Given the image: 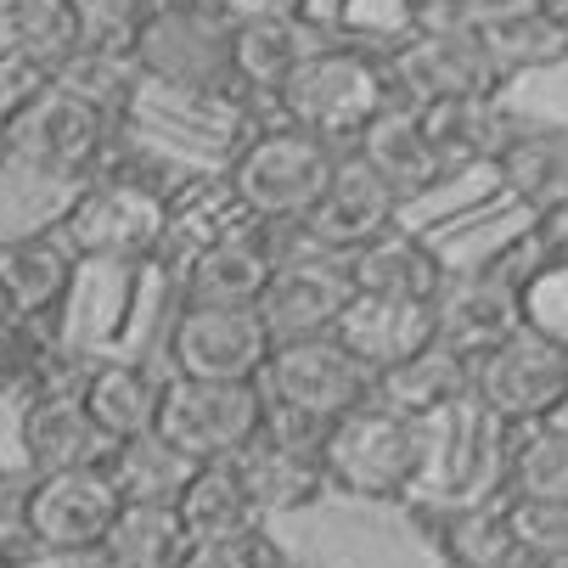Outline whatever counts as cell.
<instances>
[{"label": "cell", "instance_id": "cell-1", "mask_svg": "<svg viewBox=\"0 0 568 568\" xmlns=\"http://www.w3.org/2000/svg\"><path fill=\"white\" fill-rule=\"evenodd\" d=\"M428 462V423L394 412L383 399H366L344 412L321 439V473L327 490H349L361 501H394L417 484Z\"/></svg>", "mask_w": 568, "mask_h": 568}, {"label": "cell", "instance_id": "cell-2", "mask_svg": "<svg viewBox=\"0 0 568 568\" xmlns=\"http://www.w3.org/2000/svg\"><path fill=\"white\" fill-rule=\"evenodd\" d=\"M124 45L141 79H158V85L186 97H236L231 23L209 0H158Z\"/></svg>", "mask_w": 568, "mask_h": 568}, {"label": "cell", "instance_id": "cell-3", "mask_svg": "<svg viewBox=\"0 0 568 568\" xmlns=\"http://www.w3.org/2000/svg\"><path fill=\"white\" fill-rule=\"evenodd\" d=\"M170 231V192H158L135 175H91L73 186L68 209L51 220V236L68 260H146L164 248Z\"/></svg>", "mask_w": 568, "mask_h": 568}, {"label": "cell", "instance_id": "cell-4", "mask_svg": "<svg viewBox=\"0 0 568 568\" xmlns=\"http://www.w3.org/2000/svg\"><path fill=\"white\" fill-rule=\"evenodd\" d=\"M276 108H282L287 130H304L327 146H338V141L355 146V135L377 113H388L383 62H372L355 45H321L287 73V85L276 91Z\"/></svg>", "mask_w": 568, "mask_h": 568}, {"label": "cell", "instance_id": "cell-5", "mask_svg": "<svg viewBox=\"0 0 568 568\" xmlns=\"http://www.w3.org/2000/svg\"><path fill=\"white\" fill-rule=\"evenodd\" d=\"M333 164H338V146L282 124V130L254 135L248 146L236 152V164L225 170V186H231V197L242 203L248 220L298 225L315 209L321 186L333 181Z\"/></svg>", "mask_w": 568, "mask_h": 568}, {"label": "cell", "instance_id": "cell-6", "mask_svg": "<svg viewBox=\"0 0 568 568\" xmlns=\"http://www.w3.org/2000/svg\"><path fill=\"white\" fill-rule=\"evenodd\" d=\"M540 260L546 254L524 236V242H513V248L490 254L478 271L450 276L445 293L434 298V344L462 355V361H478L501 338H513L518 333V287Z\"/></svg>", "mask_w": 568, "mask_h": 568}, {"label": "cell", "instance_id": "cell-7", "mask_svg": "<svg viewBox=\"0 0 568 568\" xmlns=\"http://www.w3.org/2000/svg\"><path fill=\"white\" fill-rule=\"evenodd\" d=\"M108 130L113 119H102L97 108H85L79 97H68L62 85H51L0 130V152L34 181H57V186H85L108 152Z\"/></svg>", "mask_w": 568, "mask_h": 568}, {"label": "cell", "instance_id": "cell-8", "mask_svg": "<svg viewBox=\"0 0 568 568\" xmlns=\"http://www.w3.org/2000/svg\"><path fill=\"white\" fill-rule=\"evenodd\" d=\"M265 423V388L260 383H192L170 377L158 394L152 434L170 450H181L192 467L231 462Z\"/></svg>", "mask_w": 568, "mask_h": 568}, {"label": "cell", "instance_id": "cell-9", "mask_svg": "<svg viewBox=\"0 0 568 568\" xmlns=\"http://www.w3.org/2000/svg\"><path fill=\"white\" fill-rule=\"evenodd\" d=\"M175 377L192 383H260L271 361V333L254 304H186L170 333Z\"/></svg>", "mask_w": 568, "mask_h": 568}, {"label": "cell", "instance_id": "cell-10", "mask_svg": "<svg viewBox=\"0 0 568 568\" xmlns=\"http://www.w3.org/2000/svg\"><path fill=\"white\" fill-rule=\"evenodd\" d=\"M260 388L271 405H287V412H304L315 423H338L344 412L372 399V372L349 361L338 338H298L271 349Z\"/></svg>", "mask_w": 568, "mask_h": 568}, {"label": "cell", "instance_id": "cell-11", "mask_svg": "<svg viewBox=\"0 0 568 568\" xmlns=\"http://www.w3.org/2000/svg\"><path fill=\"white\" fill-rule=\"evenodd\" d=\"M383 85H388V108H428V102L507 91L478 34H412L394 51V62H383Z\"/></svg>", "mask_w": 568, "mask_h": 568}, {"label": "cell", "instance_id": "cell-12", "mask_svg": "<svg viewBox=\"0 0 568 568\" xmlns=\"http://www.w3.org/2000/svg\"><path fill=\"white\" fill-rule=\"evenodd\" d=\"M562 388H568V349H557L524 327L513 338H501L490 355L473 361V394L507 428L546 423V412L562 399Z\"/></svg>", "mask_w": 568, "mask_h": 568}, {"label": "cell", "instance_id": "cell-13", "mask_svg": "<svg viewBox=\"0 0 568 568\" xmlns=\"http://www.w3.org/2000/svg\"><path fill=\"white\" fill-rule=\"evenodd\" d=\"M394 220H399V197L361 164L355 152H338L333 181L321 186L315 209L298 220V236H304V248L321 254V260H349V254L366 248L372 236H383Z\"/></svg>", "mask_w": 568, "mask_h": 568}, {"label": "cell", "instance_id": "cell-14", "mask_svg": "<svg viewBox=\"0 0 568 568\" xmlns=\"http://www.w3.org/2000/svg\"><path fill=\"white\" fill-rule=\"evenodd\" d=\"M349 271L344 260H321V254H293V260H276L265 293H260V321L271 333V349L276 344H298V338H333L338 315L349 304Z\"/></svg>", "mask_w": 568, "mask_h": 568}, {"label": "cell", "instance_id": "cell-15", "mask_svg": "<svg viewBox=\"0 0 568 568\" xmlns=\"http://www.w3.org/2000/svg\"><path fill=\"white\" fill-rule=\"evenodd\" d=\"M119 496L102 467L85 473H51L34 478V507H29V535L34 557H85L119 518Z\"/></svg>", "mask_w": 568, "mask_h": 568}, {"label": "cell", "instance_id": "cell-16", "mask_svg": "<svg viewBox=\"0 0 568 568\" xmlns=\"http://www.w3.org/2000/svg\"><path fill=\"white\" fill-rule=\"evenodd\" d=\"M18 450H23V467L34 478H51V473L102 467L113 445L91 423V412L79 405L73 388H34V399L18 417Z\"/></svg>", "mask_w": 568, "mask_h": 568}, {"label": "cell", "instance_id": "cell-17", "mask_svg": "<svg viewBox=\"0 0 568 568\" xmlns=\"http://www.w3.org/2000/svg\"><path fill=\"white\" fill-rule=\"evenodd\" d=\"M490 170L524 214H535L546 225L562 220L568 214V124L513 113V135Z\"/></svg>", "mask_w": 568, "mask_h": 568}, {"label": "cell", "instance_id": "cell-18", "mask_svg": "<svg viewBox=\"0 0 568 568\" xmlns=\"http://www.w3.org/2000/svg\"><path fill=\"white\" fill-rule=\"evenodd\" d=\"M333 338L349 349V361H361L372 377L417 361L434 344V304H405V298H372V293H349Z\"/></svg>", "mask_w": 568, "mask_h": 568}, {"label": "cell", "instance_id": "cell-19", "mask_svg": "<svg viewBox=\"0 0 568 568\" xmlns=\"http://www.w3.org/2000/svg\"><path fill=\"white\" fill-rule=\"evenodd\" d=\"M344 271H349V287L355 293L405 298V304H434L445 293V282H450L439 248H434V242H423L417 231H405L399 220L383 236H372L361 254H349Z\"/></svg>", "mask_w": 568, "mask_h": 568}, {"label": "cell", "instance_id": "cell-20", "mask_svg": "<svg viewBox=\"0 0 568 568\" xmlns=\"http://www.w3.org/2000/svg\"><path fill=\"white\" fill-rule=\"evenodd\" d=\"M276 260L282 254L271 248V225H242L186 260V304H260Z\"/></svg>", "mask_w": 568, "mask_h": 568}, {"label": "cell", "instance_id": "cell-21", "mask_svg": "<svg viewBox=\"0 0 568 568\" xmlns=\"http://www.w3.org/2000/svg\"><path fill=\"white\" fill-rule=\"evenodd\" d=\"M231 473L242 484L248 507L265 518H287V513H304L327 496V473H321V456H304V450H287L276 445L271 434H254L231 456Z\"/></svg>", "mask_w": 568, "mask_h": 568}, {"label": "cell", "instance_id": "cell-22", "mask_svg": "<svg viewBox=\"0 0 568 568\" xmlns=\"http://www.w3.org/2000/svg\"><path fill=\"white\" fill-rule=\"evenodd\" d=\"M361 164L399 197V209L405 203H417V197H428L439 181H445V164L434 158V146H428V135L417 130V113L412 108H388V113H377L361 135H355V146H349Z\"/></svg>", "mask_w": 568, "mask_h": 568}, {"label": "cell", "instance_id": "cell-23", "mask_svg": "<svg viewBox=\"0 0 568 568\" xmlns=\"http://www.w3.org/2000/svg\"><path fill=\"white\" fill-rule=\"evenodd\" d=\"M412 113H417V130L428 135L434 158L445 164V175L473 170V164H496L513 135V113L501 108V97H456V102H428Z\"/></svg>", "mask_w": 568, "mask_h": 568}, {"label": "cell", "instance_id": "cell-24", "mask_svg": "<svg viewBox=\"0 0 568 568\" xmlns=\"http://www.w3.org/2000/svg\"><path fill=\"white\" fill-rule=\"evenodd\" d=\"M73 260L51 231H23L0 242V298L12 321H40L73 293Z\"/></svg>", "mask_w": 568, "mask_h": 568}, {"label": "cell", "instance_id": "cell-25", "mask_svg": "<svg viewBox=\"0 0 568 568\" xmlns=\"http://www.w3.org/2000/svg\"><path fill=\"white\" fill-rule=\"evenodd\" d=\"M73 394L91 412V423L108 434V445H124V439L152 434L164 383H158L141 361H102V366H91L85 377L73 383Z\"/></svg>", "mask_w": 568, "mask_h": 568}, {"label": "cell", "instance_id": "cell-26", "mask_svg": "<svg viewBox=\"0 0 568 568\" xmlns=\"http://www.w3.org/2000/svg\"><path fill=\"white\" fill-rule=\"evenodd\" d=\"M473 34H478L484 57H490V68L501 73V85H513L518 73H540V68L568 62V40L557 34V23L535 7V0H496L490 18Z\"/></svg>", "mask_w": 568, "mask_h": 568}, {"label": "cell", "instance_id": "cell-27", "mask_svg": "<svg viewBox=\"0 0 568 568\" xmlns=\"http://www.w3.org/2000/svg\"><path fill=\"white\" fill-rule=\"evenodd\" d=\"M85 23H79L73 0H0V57L29 62L45 79L85 45Z\"/></svg>", "mask_w": 568, "mask_h": 568}, {"label": "cell", "instance_id": "cell-28", "mask_svg": "<svg viewBox=\"0 0 568 568\" xmlns=\"http://www.w3.org/2000/svg\"><path fill=\"white\" fill-rule=\"evenodd\" d=\"M108 484H113V496L124 507H158V513H175L181 490H186V478L197 473L181 450H170L158 434H141V439H124L108 450L102 462Z\"/></svg>", "mask_w": 568, "mask_h": 568}, {"label": "cell", "instance_id": "cell-29", "mask_svg": "<svg viewBox=\"0 0 568 568\" xmlns=\"http://www.w3.org/2000/svg\"><path fill=\"white\" fill-rule=\"evenodd\" d=\"M321 51V34L310 18H287V23H242L231 29V68H236V91H282L287 73Z\"/></svg>", "mask_w": 568, "mask_h": 568}, {"label": "cell", "instance_id": "cell-30", "mask_svg": "<svg viewBox=\"0 0 568 568\" xmlns=\"http://www.w3.org/2000/svg\"><path fill=\"white\" fill-rule=\"evenodd\" d=\"M462 394H473V361H462V355H450L439 344H428L417 361H405V366L372 377V399L394 405V412L417 417V423H428L434 412L456 405Z\"/></svg>", "mask_w": 568, "mask_h": 568}, {"label": "cell", "instance_id": "cell-31", "mask_svg": "<svg viewBox=\"0 0 568 568\" xmlns=\"http://www.w3.org/2000/svg\"><path fill=\"white\" fill-rule=\"evenodd\" d=\"M175 524H181L186 540H231V535L265 529L260 513L248 507V496H242L231 462H209L186 478V490L175 501Z\"/></svg>", "mask_w": 568, "mask_h": 568}, {"label": "cell", "instance_id": "cell-32", "mask_svg": "<svg viewBox=\"0 0 568 568\" xmlns=\"http://www.w3.org/2000/svg\"><path fill=\"white\" fill-rule=\"evenodd\" d=\"M51 85H62L68 97H79L85 108H97L102 119H119L135 102L141 73H135V57H130L124 40H85L51 73Z\"/></svg>", "mask_w": 568, "mask_h": 568}, {"label": "cell", "instance_id": "cell-33", "mask_svg": "<svg viewBox=\"0 0 568 568\" xmlns=\"http://www.w3.org/2000/svg\"><path fill=\"white\" fill-rule=\"evenodd\" d=\"M186 535L175 524V513L158 507H119L113 529L79 557V568H175Z\"/></svg>", "mask_w": 568, "mask_h": 568}, {"label": "cell", "instance_id": "cell-34", "mask_svg": "<svg viewBox=\"0 0 568 568\" xmlns=\"http://www.w3.org/2000/svg\"><path fill=\"white\" fill-rule=\"evenodd\" d=\"M507 496H529V501H568V434L529 423L513 428V450H507Z\"/></svg>", "mask_w": 568, "mask_h": 568}, {"label": "cell", "instance_id": "cell-35", "mask_svg": "<svg viewBox=\"0 0 568 568\" xmlns=\"http://www.w3.org/2000/svg\"><path fill=\"white\" fill-rule=\"evenodd\" d=\"M445 551L456 568H513L518 546L507 529V501H478L445 518Z\"/></svg>", "mask_w": 568, "mask_h": 568}, {"label": "cell", "instance_id": "cell-36", "mask_svg": "<svg viewBox=\"0 0 568 568\" xmlns=\"http://www.w3.org/2000/svg\"><path fill=\"white\" fill-rule=\"evenodd\" d=\"M518 327L568 349V260H540L518 287Z\"/></svg>", "mask_w": 568, "mask_h": 568}, {"label": "cell", "instance_id": "cell-37", "mask_svg": "<svg viewBox=\"0 0 568 568\" xmlns=\"http://www.w3.org/2000/svg\"><path fill=\"white\" fill-rule=\"evenodd\" d=\"M507 529H513L518 557H529V562H568V501L507 496Z\"/></svg>", "mask_w": 568, "mask_h": 568}, {"label": "cell", "instance_id": "cell-38", "mask_svg": "<svg viewBox=\"0 0 568 568\" xmlns=\"http://www.w3.org/2000/svg\"><path fill=\"white\" fill-rule=\"evenodd\" d=\"M29 507H34V473L23 462L18 467H0V557H7V562L34 557Z\"/></svg>", "mask_w": 568, "mask_h": 568}, {"label": "cell", "instance_id": "cell-39", "mask_svg": "<svg viewBox=\"0 0 568 568\" xmlns=\"http://www.w3.org/2000/svg\"><path fill=\"white\" fill-rule=\"evenodd\" d=\"M271 546H265V529H248V535H231V540H186L175 568H271Z\"/></svg>", "mask_w": 568, "mask_h": 568}, {"label": "cell", "instance_id": "cell-40", "mask_svg": "<svg viewBox=\"0 0 568 568\" xmlns=\"http://www.w3.org/2000/svg\"><path fill=\"white\" fill-rule=\"evenodd\" d=\"M412 34H473L496 0H399Z\"/></svg>", "mask_w": 568, "mask_h": 568}, {"label": "cell", "instance_id": "cell-41", "mask_svg": "<svg viewBox=\"0 0 568 568\" xmlns=\"http://www.w3.org/2000/svg\"><path fill=\"white\" fill-rule=\"evenodd\" d=\"M40 338H34V321H0V394H12L23 383H40Z\"/></svg>", "mask_w": 568, "mask_h": 568}, {"label": "cell", "instance_id": "cell-42", "mask_svg": "<svg viewBox=\"0 0 568 568\" xmlns=\"http://www.w3.org/2000/svg\"><path fill=\"white\" fill-rule=\"evenodd\" d=\"M158 7V0H73L79 23L91 40H130V29Z\"/></svg>", "mask_w": 568, "mask_h": 568}, {"label": "cell", "instance_id": "cell-43", "mask_svg": "<svg viewBox=\"0 0 568 568\" xmlns=\"http://www.w3.org/2000/svg\"><path fill=\"white\" fill-rule=\"evenodd\" d=\"M40 91H45V73H40V68L0 57V130H7V124H12Z\"/></svg>", "mask_w": 568, "mask_h": 568}, {"label": "cell", "instance_id": "cell-44", "mask_svg": "<svg viewBox=\"0 0 568 568\" xmlns=\"http://www.w3.org/2000/svg\"><path fill=\"white\" fill-rule=\"evenodd\" d=\"M209 7L242 29V23H287V18H310V0H209Z\"/></svg>", "mask_w": 568, "mask_h": 568}, {"label": "cell", "instance_id": "cell-45", "mask_svg": "<svg viewBox=\"0 0 568 568\" xmlns=\"http://www.w3.org/2000/svg\"><path fill=\"white\" fill-rule=\"evenodd\" d=\"M546 236H551V254H546V260H568V214H562V220H551V225H546Z\"/></svg>", "mask_w": 568, "mask_h": 568}, {"label": "cell", "instance_id": "cell-46", "mask_svg": "<svg viewBox=\"0 0 568 568\" xmlns=\"http://www.w3.org/2000/svg\"><path fill=\"white\" fill-rule=\"evenodd\" d=\"M535 7H540V12H546V18L557 23V34L568 40V0H535Z\"/></svg>", "mask_w": 568, "mask_h": 568}, {"label": "cell", "instance_id": "cell-47", "mask_svg": "<svg viewBox=\"0 0 568 568\" xmlns=\"http://www.w3.org/2000/svg\"><path fill=\"white\" fill-rule=\"evenodd\" d=\"M546 428H557V434H568V388H562V399L546 412Z\"/></svg>", "mask_w": 568, "mask_h": 568}, {"label": "cell", "instance_id": "cell-48", "mask_svg": "<svg viewBox=\"0 0 568 568\" xmlns=\"http://www.w3.org/2000/svg\"><path fill=\"white\" fill-rule=\"evenodd\" d=\"M271 568H321V562H298V557H271Z\"/></svg>", "mask_w": 568, "mask_h": 568}, {"label": "cell", "instance_id": "cell-49", "mask_svg": "<svg viewBox=\"0 0 568 568\" xmlns=\"http://www.w3.org/2000/svg\"><path fill=\"white\" fill-rule=\"evenodd\" d=\"M513 568H568V562H529V557H518Z\"/></svg>", "mask_w": 568, "mask_h": 568}, {"label": "cell", "instance_id": "cell-50", "mask_svg": "<svg viewBox=\"0 0 568 568\" xmlns=\"http://www.w3.org/2000/svg\"><path fill=\"white\" fill-rule=\"evenodd\" d=\"M0 321H7V298H0Z\"/></svg>", "mask_w": 568, "mask_h": 568}, {"label": "cell", "instance_id": "cell-51", "mask_svg": "<svg viewBox=\"0 0 568 568\" xmlns=\"http://www.w3.org/2000/svg\"><path fill=\"white\" fill-rule=\"evenodd\" d=\"M0 568H12V562H7V557H0Z\"/></svg>", "mask_w": 568, "mask_h": 568}]
</instances>
